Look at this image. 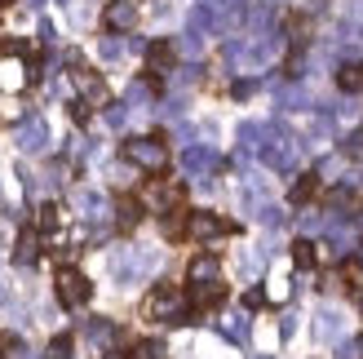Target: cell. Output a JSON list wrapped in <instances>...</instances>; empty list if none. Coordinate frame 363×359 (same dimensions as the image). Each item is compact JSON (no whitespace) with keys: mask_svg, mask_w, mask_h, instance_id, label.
<instances>
[{"mask_svg":"<svg viewBox=\"0 0 363 359\" xmlns=\"http://www.w3.org/2000/svg\"><path fill=\"white\" fill-rule=\"evenodd\" d=\"M147 319H169V324H186L191 319V302H186V293L177 289V284H155V289L147 293Z\"/></svg>","mask_w":363,"mask_h":359,"instance_id":"6da1fadb","label":"cell"},{"mask_svg":"<svg viewBox=\"0 0 363 359\" xmlns=\"http://www.w3.org/2000/svg\"><path fill=\"white\" fill-rule=\"evenodd\" d=\"M124 160L147 173H164V160H169V142L164 133H151V138H129L124 142Z\"/></svg>","mask_w":363,"mask_h":359,"instance_id":"7a4b0ae2","label":"cell"},{"mask_svg":"<svg viewBox=\"0 0 363 359\" xmlns=\"http://www.w3.org/2000/svg\"><path fill=\"white\" fill-rule=\"evenodd\" d=\"M53 293H58V302L67 311H80L89 297H94V284L84 280V271H76V266H58V275H53Z\"/></svg>","mask_w":363,"mask_h":359,"instance_id":"3957f363","label":"cell"},{"mask_svg":"<svg viewBox=\"0 0 363 359\" xmlns=\"http://www.w3.org/2000/svg\"><path fill=\"white\" fill-rule=\"evenodd\" d=\"M186 302H191V315H208L226 302V284L222 280H204V284H191L186 289Z\"/></svg>","mask_w":363,"mask_h":359,"instance_id":"277c9868","label":"cell"},{"mask_svg":"<svg viewBox=\"0 0 363 359\" xmlns=\"http://www.w3.org/2000/svg\"><path fill=\"white\" fill-rule=\"evenodd\" d=\"M230 222L226 218H217V213H208V209H191V240H199V244H213V240H222V236H230Z\"/></svg>","mask_w":363,"mask_h":359,"instance_id":"5b68a950","label":"cell"},{"mask_svg":"<svg viewBox=\"0 0 363 359\" xmlns=\"http://www.w3.org/2000/svg\"><path fill=\"white\" fill-rule=\"evenodd\" d=\"M76 84H80V94H84V102L94 106V111H98V106H106V102H111V89H106V80L98 76V71H89V67H76Z\"/></svg>","mask_w":363,"mask_h":359,"instance_id":"8992f818","label":"cell"},{"mask_svg":"<svg viewBox=\"0 0 363 359\" xmlns=\"http://www.w3.org/2000/svg\"><path fill=\"white\" fill-rule=\"evenodd\" d=\"M138 23V5L133 0H111V5L102 9V27L106 31H129Z\"/></svg>","mask_w":363,"mask_h":359,"instance_id":"52a82bcc","label":"cell"},{"mask_svg":"<svg viewBox=\"0 0 363 359\" xmlns=\"http://www.w3.org/2000/svg\"><path fill=\"white\" fill-rule=\"evenodd\" d=\"M142 218H147V200L142 195H120L116 200V226L120 231H133Z\"/></svg>","mask_w":363,"mask_h":359,"instance_id":"ba28073f","label":"cell"},{"mask_svg":"<svg viewBox=\"0 0 363 359\" xmlns=\"http://www.w3.org/2000/svg\"><path fill=\"white\" fill-rule=\"evenodd\" d=\"M173 62H177V53H173L169 40H151V45H147V71H151V76H164V71H173Z\"/></svg>","mask_w":363,"mask_h":359,"instance_id":"9c48e42d","label":"cell"},{"mask_svg":"<svg viewBox=\"0 0 363 359\" xmlns=\"http://www.w3.org/2000/svg\"><path fill=\"white\" fill-rule=\"evenodd\" d=\"M319 173H301L297 182H293V191H288V200L293 204H311V200H319Z\"/></svg>","mask_w":363,"mask_h":359,"instance_id":"30bf717a","label":"cell"},{"mask_svg":"<svg viewBox=\"0 0 363 359\" xmlns=\"http://www.w3.org/2000/svg\"><path fill=\"white\" fill-rule=\"evenodd\" d=\"M186 280H191V284L222 280V275H217V258H213V253H195V258H191V266H186Z\"/></svg>","mask_w":363,"mask_h":359,"instance_id":"8fae6325","label":"cell"},{"mask_svg":"<svg viewBox=\"0 0 363 359\" xmlns=\"http://www.w3.org/2000/svg\"><path fill=\"white\" fill-rule=\"evenodd\" d=\"M337 89L341 94H359L363 89V62H341L337 67Z\"/></svg>","mask_w":363,"mask_h":359,"instance_id":"7c38bea8","label":"cell"},{"mask_svg":"<svg viewBox=\"0 0 363 359\" xmlns=\"http://www.w3.org/2000/svg\"><path fill=\"white\" fill-rule=\"evenodd\" d=\"M31 80V67H23V62H0V84H5V89H23Z\"/></svg>","mask_w":363,"mask_h":359,"instance_id":"4fadbf2b","label":"cell"},{"mask_svg":"<svg viewBox=\"0 0 363 359\" xmlns=\"http://www.w3.org/2000/svg\"><path fill=\"white\" fill-rule=\"evenodd\" d=\"M35 253H40V231L27 226L23 236H18V262H35Z\"/></svg>","mask_w":363,"mask_h":359,"instance_id":"5bb4252c","label":"cell"},{"mask_svg":"<svg viewBox=\"0 0 363 359\" xmlns=\"http://www.w3.org/2000/svg\"><path fill=\"white\" fill-rule=\"evenodd\" d=\"M293 262L301 266V271H311V266L319 262V244H315V240H297V244H293Z\"/></svg>","mask_w":363,"mask_h":359,"instance_id":"9a60e30c","label":"cell"},{"mask_svg":"<svg viewBox=\"0 0 363 359\" xmlns=\"http://www.w3.org/2000/svg\"><path fill=\"white\" fill-rule=\"evenodd\" d=\"M58 222H62V209L58 204H40V213H35V231L49 236V231H58Z\"/></svg>","mask_w":363,"mask_h":359,"instance_id":"2e32d148","label":"cell"},{"mask_svg":"<svg viewBox=\"0 0 363 359\" xmlns=\"http://www.w3.org/2000/svg\"><path fill=\"white\" fill-rule=\"evenodd\" d=\"M71 350H76V337H71V333H58L49 342V359H71Z\"/></svg>","mask_w":363,"mask_h":359,"instance_id":"e0dca14e","label":"cell"},{"mask_svg":"<svg viewBox=\"0 0 363 359\" xmlns=\"http://www.w3.org/2000/svg\"><path fill=\"white\" fill-rule=\"evenodd\" d=\"M129 359H164V346H160V342H138Z\"/></svg>","mask_w":363,"mask_h":359,"instance_id":"ac0fdd59","label":"cell"},{"mask_svg":"<svg viewBox=\"0 0 363 359\" xmlns=\"http://www.w3.org/2000/svg\"><path fill=\"white\" fill-rule=\"evenodd\" d=\"M13 350H18V337L13 333H0V359H13Z\"/></svg>","mask_w":363,"mask_h":359,"instance_id":"d6986e66","label":"cell"},{"mask_svg":"<svg viewBox=\"0 0 363 359\" xmlns=\"http://www.w3.org/2000/svg\"><path fill=\"white\" fill-rule=\"evenodd\" d=\"M346 151H350V155H354V160H359V155H363V133H354V138H350V147H346Z\"/></svg>","mask_w":363,"mask_h":359,"instance_id":"ffe728a7","label":"cell"},{"mask_svg":"<svg viewBox=\"0 0 363 359\" xmlns=\"http://www.w3.org/2000/svg\"><path fill=\"white\" fill-rule=\"evenodd\" d=\"M9 5H13V0H0V9H9Z\"/></svg>","mask_w":363,"mask_h":359,"instance_id":"44dd1931","label":"cell"},{"mask_svg":"<svg viewBox=\"0 0 363 359\" xmlns=\"http://www.w3.org/2000/svg\"><path fill=\"white\" fill-rule=\"evenodd\" d=\"M106 359H129V355H106Z\"/></svg>","mask_w":363,"mask_h":359,"instance_id":"7402d4cb","label":"cell"}]
</instances>
